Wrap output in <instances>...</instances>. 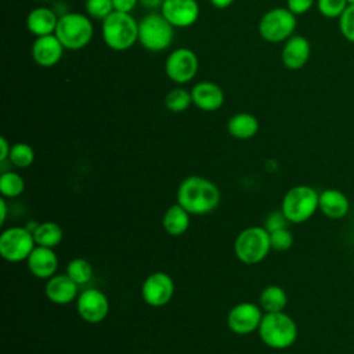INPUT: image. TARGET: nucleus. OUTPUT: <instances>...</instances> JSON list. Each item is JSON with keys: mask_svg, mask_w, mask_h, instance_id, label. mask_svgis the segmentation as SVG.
<instances>
[{"mask_svg": "<svg viewBox=\"0 0 354 354\" xmlns=\"http://www.w3.org/2000/svg\"><path fill=\"white\" fill-rule=\"evenodd\" d=\"M221 201L218 187L201 176L184 178L177 188V203L189 214L203 216L213 212Z\"/></svg>", "mask_w": 354, "mask_h": 354, "instance_id": "1", "label": "nucleus"}, {"mask_svg": "<svg viewBox=\"0 0 354 354\" xmlns=\"http://www.w3.org/2000/svg\"><path fill=\"white\" fill-rule=\"evenodd\" d=\"M105 46L113 51H126L138 41V21L130 12L113 11L101 22Z\"/></svg>", "mask_w": 354, "mask_h": 354, "instance_id": "2", "label": "nucleus"}, {"mask_svg": "<svg viewBox=\"0 0 354 354\" xmlns=\"http://www.w3.org/2000/svg\"><path fill=\"white\" fill-rule=\"evenodd\" d=\"M257 332L260 340L274 350L289 348L295 344L299 333L295 319L285 311L266 313Z\"/></svg>", "mask_w": 354, "mask_h": 354, "instance_id": "3", "label": "nucleus"}, {"mask_svg": "<svg viewBox=\"0 0 354 354\" xmlns=\"http://www.w3.org/2000/svg\"><path fill=\"white\" fill-rule=\"evenodd\" d=\"M65 50L77 51L90 44L94 37V25L87 14L65 12L59 17L54 33Z\"/></svg>", "mask_w": 354, "mask_h": 354, "instance_id": "4", "label": "nucleus"}, {"mask_svg": "<svg viewBox=\"0 0 354 354\" xmlns=\"http://www.w3.org/2000/svg\"><path fill=\"white\" fill-rule=\"evenodd\" d=\"M174 26L159 12H148L138 21V43L151 53L167 50L174 40Z\"/></svg>", "mask_w": 354, "mask_h": 354, "instance_id": "5", "label": "nucleus"}, {"mask_svg": "<svg viewBox=\"0 0 354 354\" xmlns=\"http://www.w3.org/2000/svg\"><path fill=\"white\" fill-rule=\"evenodd\" d=\"M318 198L319 192L313 187L304 184L295 185L283 195L281 210L289 223L301 224L310 220L318 210Z\"/></svg>", "mask_w": 354, "mask_h": 354, "instance_id": "6", "label": "nucleus"}, {"mask_svg": "<svg viewBox=\"0 0 354 354\" xmlns=\"http://www.w3.org/2000/svg\"><path fill=\"white\" fill-rule=\"evenodd\" d=\"M271 250L270 232L264 227H248L242 230L234 243V252L243 264L261 263Z\"/></svg>", "mask_w": 354, "mask_h": 354, "instance_id": "7", "label": "nucleus"}, {"mask_svg": "<svg viewBox=\"0 0 354 354\" xmlns=\"http://www.w3.org/2000/svg\"><path fill=\"white\" fill-rule=\"evenodd\" d=\"M296 15L286 7H274L266 11L259 21V35L268 43L286 41L296 30Z\"/></svg>", "mask_w": 354, "mask_h": 354, "instance_id": "8", "label": "nucleus"}, {"mask_svg": "<svg viewBox=\"0 0 354 354\" xmlns=\"http://www.w3.org/2000/svg\"><path fill=\"white\" fill-rule=\"evenodd\" d=\"M35 246L33 232L26 227H11L0 235V254L10 263L28 260Z\"/></svg>", "mask_w": 354, "mask_h": 354, "instance_id": "9", "label": "nucleus"}, {"mask_svg": "<svg viewBox=\"0 0 354 354\" xmlns=\"http://www.w3.org/2000/svg\"><path fill=\"white\" fill-rule=\"evenodd\" d=\"M198 55L188 47H178L169 53L165 61V73L176 84L189 83L198 73Z\"/></svg>", "mask_w": 354, "mask_h": 354, "instance_id": "10", "label": "nucleus"}, {"mask_svg": "<svg viewBox=\"0 0 354 354\" xmlns=\"http://www.w3.org/2000/svg\"><path fill=\"white\" fill-rule=\"evenodd\" d=\"M263 315L260 306L250 301H242L228 311L227 325L230 330L236 335H249L259 329Z\"/></svg>", "mask_w": 354, "mask_h": 354, "instance_id": "11", "label": "nucleus"}, {"mask_svg": "<svg viewBox=\"0 0 354 354\" xmlns=\"http://www.w3.org/2000/svg\"><path fill=\"white\" fill-rule=\"evenodd\" d=\"M174 293V282L170 275L163 271L149 274L141 286V296L151 307L166 306Z\"/></svg>", "mask_w": 354, "mask_h": 354, "instance_id": "12", "label": "nucleus"}, {"mask_svg": "<svg viewBox=\"0 0 354 354\" xmlns=\"http://www.w3.org/2000/svg\"><path fill=\"white\" fill-rule=\"evenodd\" d=\"M76 310L82 319L90 324L101 322L109 313V300L104 292L95 288L84 289L76 299Z\"/></svg>", "mask_w": 354, "mask_h": 354, "instance_id": "13", "label": "nucleus"}, {"mask_svg": "<svg viewBox=\"0 0 354 354\" xmlns=\"http://www.w3.org/2000/svg\"><path fill=\"white\" fill-rule=\"evenodd\" d=\"M159 10L160 14L178 29L192 26L201 14L196 0H165Z\"/></svg>", "mask_w": 354, "mask_h": 354, "instance_id": "14", "label": "nucleus"}, {"mask_svg": "<svg viewBox=\"0 0 354 354\" xmlns=\"http://www.w3.org/2000/svg\"><path fill=\"white\" fill-rule=\"evenodd\" d=\"M64 51L65 47L55 35L36 37L30 48L32 59L41 68L55 66L61 61Z\"/></svg>", "mask_w": 354, "mask_h": 354, "instance_id": "15", "label": "nucleus"}, {"mask_svg": "<svg viewBox=\"0 0 354 354\" xmlns=\"http://www.w3.org/2000/svg\"><path fill=\"white\" fill-rule=\"evenodd\" d=\"M311 55V44L307 37L293 35L283 41L281 50V61L289 71H299L308 62Z\"/></svg>", "mask_w": 354, "mask_h": 354, "instance_id": "16", "label": "nucleus"}, {"mask_svg": "<svg viewBox=\"0 0 354 354\" xmlns=\"http://www.w3.org/2000/svg\"><path fill=\"white\" fill-rule=\"evenodd\" d=\"M189 91L192 97V104L203 112H214L220 109L224 104V91L214 82H198Z\"/></svg>", "mask_w": 354, "mask_h": 354, "instance_id": "17", "label": "nucleus"}, {"mask_svg": "<svg viewBox=\"0 0 354 354\" xmlns=\"http://www.w3.org/2000/svg\"><path fill=\"white\" fill-rule=\"evenodd\" d=\"M79 285L68 274H55L47 279L44 293L47 299L58 306H65L77 299Z\"/></svg>", "mask_w": 354, "mask_h": 354, "instance_id": "18", "label": "nucleus"}, {"mask_svg": "<svg viewBox=\"0 0 354 354\" xmlns=\"http://www.w3.org/2000/svg\"><path fill=\"white\" fill-rule=\"evenodd\" d=\"M26 263L32 275L40 279H48L55 275L58 268V256L53 248L36 245Z\"/></svg>", "mask_w": 354, "mask_h": 354, "instance_id": "19", "label": "nucleus"}, {"mask_svg": "<svg viewBox=\"0 0 354 354\" xmlns=\"http://www.w3.org/2000/svg\"><path fill=\"white\" fill-rule=\"evenodd\" d=\"M318 210L330 220H342L350 210V201L343 191L328 188L319 192Z\"/></svg>", "mask_w": 354, "mask_h": 354, "instance_id": "20", "label": "nucleus"}, {"mask_svg": "<svg viewBox=\"0 0 354 354\" xmlns=\"http://www.w3.org/2000/svg\"><path fill=\"white\" fill-rule=\"evenodd\" d=\"M59 17L54 10L40 6L29 11L26 17V29L35 37L54 35Z\"/></svg>", "mask_w": 354, "mask_h": 354, "instance_id": "21", "label": "nucleus"}, {"mask_svg": "<svg viewBox=\"0 0 354 354\" xmlns=\"http://www.w3.org/2000/svg\"><path fill=\"white\" fill-rule=\"evenodd\" d=\"M227 130L236 140H249L257 134L259 120L249 112H238L228 119Z\"/></svg>", "mask_w": 354, "mask_h": 354, "instance_id": "22", "label": "nucleus"}, {"mask_svg": "<svg viewBox=\"0 0 354 354\" xmlns=\"http://www.w3.org/2000/svg\"><path fill=\"white\" fill-rule=\"evenodd\" d=\"M189 216L180 203L171 205L162 217V227L170 235H183L189 227Z\"/></svg>", "mask_w": 354, "mask_h": 354, "instance_id": "23", "label": "nucleus"}, {"mask_svg": "<svg viewBox=\"0 0 354 354\" xmlns=\"http://www.w3.org/2000/svg\"><path fill=\"white\" fill-rule=\"evenodd\" d=\"M259 304L264 313H281L288 306V295L283 288L278 285H268L259 297Z\"/></svg>", "mask_w": 354, "mask_h": 354, "instance_id": "24", "label": "nucleus"}, {"mask_svg": "<svg viewBox=\"0 0 354 354\" xmlns=\"http://www.w3.org/2000/svg\"><path fill=\"white\" fill-rule=\"evenodd\" d=\"M32 232H33L36 245L53 248V249L61 243L62 236H64L62 228L54 221L39 223L32 228Z\"/></svg>", "mask_w": 354, "mask_h": 354, "instance_id": "25", "label": "nucleus"}, {"mask_svg": "<svg viewBox=\"0 0 354 354\" xmlns=\"http://www.w3.org/2000/svg\"><path fill=\"white\" fill-rule=\"evenodd\" d=\"M191 104H192L191 91L180 86L169 90V93L165 97V105L173 113L185 112L191 106Z\"/></svg>", "mask_w": 354, "mask_h": 354, "instance_id": "26", "label": "nucleus"}, {"mask_svg": "<svg viewBox=\"0 0 354 354\" xmlns=\"http://www.w3.org/2000/svg\"><path fill=\"white\" fill-rule=\"evenodd\" d=\"M25 189V181L15 171H4L0 176V192L3 198H17Z\"/></svg>", "mask_w": 354, "mask_h": 354, "instance_id": "27", "label": "nucleus"}, {"mask_svg": "<svg viewBox=\"0 0 354 354\" xmlns=\"http://www.w3.org/2000/svg\"><path fill=\"white\" fill-rule=\"evenodd\" d=\"M65 274H68L77 285H84L93 277V267L86 259L76 257L68 263Z\"/></svg>", "mask_w": 354, "mask_h": 354, "instance_id": "28", "label": "nucleus"}, {"mask_svg": "<svg viewBox=\"0 0 354 354\" xmlns=\"http://www.w3.org/2000/svg\"><path fill=\"white\" fill-rule=\"evenodd\" d=\"M8 160L18 169L29 167L35 160V151L26 142H15L11 145Z\"/></svg>", "mask_w": 354, "mask_h": 354, "instance_id": "29", "label": "nucleus"}, {"mask_svg": "<svg viewBox=\"0 0 354 354\" xmlns=\"http://www.w3.org/2000/svg\"><path fill=\"white\" fill-rule=\"evenodd\" d=\"M84 11L91 19L102 22L115 10L112 0H84Z\"/></svg>", "mask_w": 354, "mask_h": 354, "instance_id": "30", "label": "nucleus"}, {"mask_svg": "<svg viewBox=\"0 0 354 354\" xmlns=\"http://www.w3.org/2000/svg\"><path fill=\"white\" fill-rule=\"evenodd\" d=\"M347 0H317V8L325 18H339L347 8Z\"/></svg>", "mask_w": 354, "mask_h": 354, "instance_id": "31", "label": "nucleus"}, {"mask_svg": "<svg viewBox=\"0 0 354 354\" xmlns=\"http://www.w3.org/2000/svg\"><path fill=\"white\" fill-rule=\"evenodd\" d=\"M293 234L288 228H281L270 232L271 250L286 252L293 246Z\"/></svg>", "mask_w": 354, "mask_h": 354, "instance_id": "32", "label": "nucleus"}, {"mask_svg": "<svg viewBox=\"0 0 354 354\" xmlns=\"http://www.w3.org/2000/svg\"><path fill=\"white\" fill-rule=\"evenodd\" d=\"M339 29L347 41L354 43V4H348L339 17Z\"/></svg>", "mask_w": 354, "mask_h": 354, "instance_id": "33", "label": "nucleus"}, {"mask_svg": "<svg viewBox=\"0 0 354 354\" xmlns=\"http://www.w3.org/2000/svg\"><path fill=\"white\" fill-rule=\"evenodd\" d=\"M288 223L289 221L285 217V214L282 213V210H274L266 217L263 227L268 232H272V231H277V230H281V228H288Z\"/></svg>", "mask_w": 354, "mask_h": 354, "instance_id": "34", "label": "nucleus"}, {"mask_svg": "<svg viewBox=\"0 0 354 354\" xmlns=\"http://www.w3.org/2000/svg\"><path fill=\"white\" fill-rule=\"evenodd\" d=\"M317 0H286V8L296 17L308 12Z\"/></svg>", "mask_w": 354, "mask_h": 354, "instance_id": "35", "label": "nucleus"}, {"mask_svg": "<svg viewBox=\"0 0 354 354\" xmlns=\"http://www.w3.org/2000/svg\"><path fill=\"white\" fill-rule=\"evenodd\" d=\"M113 10L120 11V12H130L137 7L138 0H112Z\"/></svg>", "mask_w": 354, "mask_h": 354, "instance_id": "36", "label": "nucleus"}, {"mask_svg": "<svg viewBox=\"0 0 354 354\" xmlns=\"http://www.w3.org/2000/svg\"><path fill=\"white\" fill-rule=\"evenodd\" d=\"M11 145L6 137H0V162H6L10 158Z\"/></svg>", "mask_w": 354, "mask_h": 354, "instance_id": "37", "label": "nucleus"}, {"mask_svg": "<svg viewBox=\"0 0 354 354\" xmlns=\"http://www.w3.org/2000/svg\"><path fill=\"white\" fill-rule=\"evenodd\" d=\"M165 0H138L140 6H142L147 10H156L160 8Z\"/></svg>", "mask_w": 354, "mask_h": 354, "instance_id": "38", "label": "nucleus"}, {"mask_svg": "<svg viewBox=\"0 0 354 354\" xmlns=\"http://www.w3.org/2000/svg\"><path fill=\"white\" fill-rule=\"evenodd\" d=\"M209 1L213 7L223 10V8H228L235 0H209Z\"/></svg>", "mask_w": 354, "mask_h": 354, "instance_id": "39", "label": "nucleus"}, {"mask_svg": "<svg viewBox=\"0 0 354 354\" xmlns=\"http://www.w3.org/2000/svg\"><path fill=\"white\" fill-rule=\"evenodd\" d=\"M7 218V203H6V198L1 196L0 199V224H4Z\"/></svg>", "mask_w": 354, "mask_h": 354, "instance_id": "40", "label": "nucleus"}, {"mask_svg": "<svg viewBox=\"0 0 354 354\" xmlns=\"http://www.w3.org/2000/svg\"><path fill=\"white\" fill-rule=\"evenodd\" d=\"M347 4H354V0H347Z\"/></svg>", "mask_w": 354, "mask_h": 354, "instance_id": "41", "label": "nucleus"}, {"mask_svg": "<svg viewBox=\"0 0 354 354\" xmlns=\"http://www.w3.org/2000/svg\"><path fill=\"white\" fill-rule=\"evenodd\" d=\"M41 1H51V0H41Z\"/></svg>", "mask_w": 354, "mask_h": 354, "instance_id": "42", "label": "nucleus"}]
</instances>
